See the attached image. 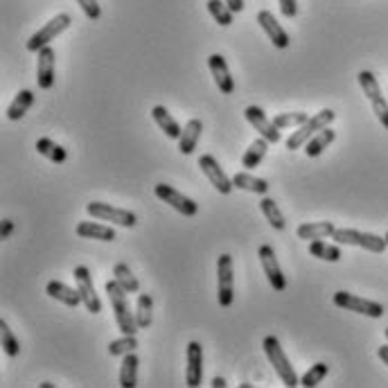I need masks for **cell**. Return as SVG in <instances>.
Listing matches in <instances>:
<instances>
[{"instance_id": "1", "label": "cell", "mask_w": 388, "mask_h": 388, "mask_svg": "<svg viewBox=\"0 0 388 388\" xmlns=\"http://www.w3.org/2000/svg\"><path fill=\"white\" fill-rule=\"evenodd\" d=\"M106 293H109V300H111V307L115 312V323H117L120 332H122V334H136L140 327L136 323V314H133L131 307H129L127 291L120 287L115 280H109V283H106Z\"/></svg>"}, {"instance_id": "2", "label": "cell", "mask_w": 388, "mask_h": 388, "mask_svg": "<svg viewBox=\"0 0 388 388\" xmlns=\"http://www.w3.org/2000/svg\"><path fill=\"white\" fill-rule=\"evenodd\" d=\"M262 347H264L266 357H269L273 370L278 372L280 382H283L285 386H289V388L298 386L300 379H298L296 370H293L291 361L287 359V355H285V350H283V345H280V341H278L276 337H266L264 343H262Z\"/></svg>"}, {"instance_id": "3", "label": "cell", "mask_w": 388, "mask_h": 388, "mask_svg": "<svg viewBox=\"0 0 388 388\" xmlns=\"http://www.w3.org/2000/svg\"><path fill=\"white\" fill-rule=\"evenodd\" d=\"M334 117H337V113H334L332 109H323L320 113L312 115L310 120H307L305 125L298 127V131H293L289 140H287V150L296 152L300 150V147H305L307 142H310L318 131H323L325 127H330L334 122Z\"/></svg>"}, {"instance_id": "4", "label": "cell", "mask_w": 388, "mask_h": 388, "mask_svg": "<svg viewBox=\"0 0 388 388\" xmlns=\"http://www.w3.org/2000/svg\"><path fill=\"white\" fill-rule=\"evenodd\" d=\"M332 239H337V244H347V246H361L370 253H384L388 248L386 237L372 235V233H361L355 229H337L332 235Z\"/></svg>"}, {"instance_id": "5", "label": "cell", "mask_w": 388, "mask_h": 388, "mask_svg": "<svg viewBox=\"0 0 388 388\" xmlns=\"http://www.w3.org/2000/svg\"><path fill=\"white\" fill-rule=\"evenodd\" d=\"M357 79H359L361 88H364V95H366V98L370 100V104H372L374 115H377L379 122L388 129V102H386L384 95H382V88H379L377 77H374L370 70H361Z\"/></svg>"}, {"instance_id": "6", "label": "cell", "mask_w": 388, "mask_h": 388, "mask_svg": "<svg viewBox=\"0 0 388 388\" xmlns=\"http://www.w3.org/2000/svg\"><path fill=\"white\" fill-rule=\"evenodd\" d=\"M86 212L93 219H100V221H111L117 226H125V229H133L138 224V217L133 215L129 210L122 208H115L111 204H102V201H93L86 206Z\"/></svg>"}, {"instance_id": "7", "label": "cell", "mask_w": 388, "mask_h": 388, "mask_svg": "<svg viewBox=\"0 0 388 388\" xmlns=\"http://www.w3.org/2000/svg\"><path fill=\"white\" fill-rule=\"evenodd\" d=\"M334 305L341 307L345 312H357V314H364L370 318H382L384 316V305L382 303H374L368 298H359L355 293H347V291H337L334 293Z\"/></svg>"}, {"instance_id": "8", "label": "cell", "mask_w": 388, "mask_h": 388, "mask_svg": "<svg viewBox=\"0 0 388 388\" xmlns=\"http://www.w3.org/2000/svg\"><path fill=\"white\" fill-rule=\"evenodd\" d=\"M70 14H57L52 21H48L46 25L38 32H34L30 36V41H28V50L30 52H38L41 48L50 46V41H55V38L63 32V30H68L70 28Z\"/></svg>"}, {"instance_id": "9", "label": "cell", "mask_w": 388, "mask_h": 388, "mask_svg": "<svg viewBox=\"0 0 388 388\" xmlns=\"http://www.w3.org/2000/svg\"><path fill=\"white\" fill-rule=\"evenodd\" d=\"M217 300L221 307H231L235 300L233 258L229 256V253L219 256V262H217Z\"/></svg>"}, {"instance_id": "10", "label": "cell", "mask_w": 388, "mask_h": 388, "mask_svg": "<svg viewBox=\"0 0 388 388\" xmlns=\"http://www.w3.org/2000/svg\"><path fill=\"white\" fill-rule=\"evenodd\" d=\"M154 192H156V196L160 199V201L169 204L174 210H179L183 217H194L196 212H199V204H196V201H192L190 196L181 194L179 190H174L172 185L158 183V185L154 187Z\"/></svg>"}, {"instance_id": "11", "label": "cell", "mask_w": 388, "mask_h": 388, "mask_svg": "<svg viewBox=\"0 0 388 388\" xmlns=\"http://www.w3.org/2000/svg\"><path fill=\"white\" fill-rule=\"evenodd\" d=\"M73 276H75L79 293H82V300L86 305V310L90 314H100L102 312V303H100L98 293H95V287H93V276L88 271V266H77V269L73 271Z\"/></svg>"}, {"instance_id": "12", "label": "cell", "mask_w": 388, "mask_h": 388, "mask_svg": "<svg viewBox=\"0 0 388 388\" xmlns=\"http://www.w3.org/2000/svg\"><path fill=\"white\" fill-rule=\"evenodd\" d=\"M260 256V262H262V269H264V276L269 280V285L273 287V291H285L287 289V278L283 276V269H280V264L276 260V253L269 244L260 246L258 251Z\"/></svg>"}, {"instance_id": "13", "label": "cell", "mask_w": 388, "mask_h": 388, "mask_svg": "<svg viewBox=\"0 0 388 388\" xmlns=\"http://www.w3.org/2000/svg\"><path fill=\"white\" fill-rule=\"evenodd\" d=\"M199 167L208 177V181L212 183V187L219 192V194H231L233 192V179L226 177V172L219 167L217 158L215 156H201L199 158Z\"/></svg>"}, {"instance_id": "14", "label": "cell", "mask_w": 388, "mask_h": 388, "mask_svg": "<svg viewBox=\"0 0 388 388\" xmlns=\"http://www.w3.org/2000/svg\"><path fill=\"white\" fill-rule=\"evenodd\" d=\"M187 368H185V384L187 386H199L204 377V347L199 341L187 343Z\"/></svg>"}, {"instance_id": "15", "label": "cell", "mask_w": 388, "mask_h": 388, "mask_svg": "<svg viewBox=\"0 0 388 388\" xmlns=\"http://www.w3.org/2000/svg\"><path fill=\"white\" fill-rule=\"evenodd\" d=\"M246 120L248 122L256 127V131L260 133L262 138H266L269 142H280V129L276 127L273 120L266 117V113L260 109V106H246V111H244Z\"/></svg>"}, {"instance_id": "16", "label": "cell", "mask_w": 388, "mask_h": 388, "mask_svg": "<svg viewBox=\"0 0 388 388\" xmlns=\"http://www.w3.org/2000/svg\"><path fill=\"white\" fill-rule=\"evenodd\" d=\"M258 23H260V28L266 32V36L271 38V43H273L278 50L289 48V43H291L289 34L283 30V25L278 23V19L271 14L269 9H262V11H260V14H258Z\"/></svg>"}, {"instance_id": "17", "label": "cell", "mask_w": 388, "mask_h": 388, "mask_svg": "<svg viewBox=\"0 0 388 388\" xmlns=\"http://www.w3.org/2000/svg\"><path fill=\"white\" fill-rule=\"evenodd\" d=\"M38 55V65H36V82H38V88H52L55 86V50L50 46L41 48L36 52Z\"/></svg>"}, {"instance_id": "18", "label": "cell", "mask_w": 388, "mask_h": 388, "mask_svg": "<svg viewBox=\"0 0 388 388\" xmlns=\"http://www.w3.org/2000/svg\"><path fill=\"white\" fill-rule=\"evenodd\" d=\"M208 68H210V75L215 79L217 88L224 93V95H231L235 90V79L231 77V70H229V63L221 55H210L208 57Z\"/></svg>"}, {"instance_id": "19", "label": "cell", "mask_w": 388, "mask_h": 388, "mask_svg": "<svg viewBox=\"0 0 388 388\" xmlns=\"http://www.w3.org/2000/svg\"><path fill=\"white\" fill-rule=\"evenodd\" d=\"M46 293L50 298H55L59 303H63L65 307H79L84 300H82V293H79V289H70L68 285L59 283V280H50V283L46 285Z\"/></svg>"}, {"instance_id": "20", "label": "cell", "mask_w": 388, "mask_h": 388, "mask_svg": "<svg viewBox=\"0 0 388 388\" xmlns=\"http://www.w3.org/2000/svg\"><path fill=\"white\" fill-rule=\"evenodd\" d=\"M201 131H204V125H201V120H196V117H192L190 122L183 127V133L179 138V152L183 156H190L196 150V142H199V138H201Z\"/></svg>"}, {"instance_id": "21", "label": "cell", "mask_w": 388, "mask_h": 388, "mask_svg": "<svg viewBox=\"0 0 388 388\" xmlns=\"http://www.w3.org/2000/svg\"><path fill=\"white\" fill-rule=\"evenodd\" d=\"M77 235L84 239H100V242H113L115 231L111 226L95 224V221H79L77 224Z\"/></svg>"}, {"instance_id": "22", "label": "cell", "mask_w": 388, "mask_h": 388, "mask_svg": "<svg viewBox=\"0 0 388 388\" xmlns=\"http://www.w3.org/2000/svg\"><path fill=\"white\" fill-rule=\"evenodd\" d=\"M334 231H337V226L332 221H312V224H300L296 229V235L300 239H307V242H314V239H325V237H332Z\"/></svg>"}, {"instance_id": "23", "label": "cell", "mask_w": 388, "mask_h": 388, "mask_svg": "<svg viewBox=\"0 0 388 388\" xmlns=\"http://www.w3.org/2000/svg\"><path fill=\"white\" fill-rule=\"evenodd\" d=\"M152 117H154V122L165 131L167 138H172V140H179L181 138L183 129H181V125L177 122V120L169 115V111L165 109V106H154V109H152Z\"/></svg>"}, {"instance_id": "24", "label": "cell", "mask_w": 388, "mask_h": 388, "mask_svg": "<svg viewBox=\"0 0 388 388\" xmlns=\"http://www.w3.org/2000/svg\"><path fill=\"white\" fill-rule=\"evenodd\" d=\"M233 185L239 187V190L253 192V194H266V192H269V183H266L264 179L253 177V174H248V172H237L233 177Z\"/></svg>"}, {"instance_id": "25", "label": "cell", "mask_w": 388, "mask_h": 388, "mask_svg": "<svg viewBox=\"0 0 388 388\" xmlns=\"http://www.w3.org/2000/svg\"><path fill=\"white\" fill-rule=\"evenodd\" d=\"M269 145H271L269 140L260 136V138L244 152V156H242V167H246V169L258 167V165L262 163V160H264L266 152H269Z\"/></svg>"}, {"instance_id": "26", "label": "cell", "mask_w": 388, "mask_h": 388, "mask_svg": "<svg viewBox=\"0 0 388 388\" xmlns=\"http://www.w3.org/2000/svg\"><path fill=\"white\" fill-rule=\"evenodd\" d=\"M334 138H337V133H334L330 127H325L323 131H318L316 136L305 145V154L310 156V158H316V156H320L323 154L327 147L334 142Z\"/></svg>"}, {"instance_id": "27", "label": "cell", "mask_w": 388, "mask_h": 388, "mask_svg": "<svg viewBox=\"0 0 388 388\" xmlns=\"http://www.w3.org/2000/svg\"><path fill=\"white\" fill-rule=\"evenodd\" d=\"M138 364H140V361L133 352L125 355L122 366H120V386H122V388L136 386V382H138Z\"/></svg>"}, {"instance_id": "28", "label": "cell", "mask_w": 388, "mask_h": 388, "mask_svg": "<svg viewBox=\"0 0 388 388\" xmlns=\"http://www.w3.org/2000/svg\"><path fill=\"white\" fill-rule=\"evenodd\" d=\"M32 104H34V93L32 90H21L19 95L14 98V102L7 106V117L16 122V120H21L25 113L30 111Z\"/></svg>"}, {"instance_id": "29", "label": "cell", "mask_w": 388, "mask_h": 388, "mask_svg": "<svg viewBox=\"0 0 388 388\" xmlns=\"http://www.w3.org/2000/svg\"><path fill=\"white\" fill-rule=\"evenodd\" d=\"M113 280L122 287L127 293H138L140 291V283L136 280V276L131 273V269L125 264V262H117L115 269H113Z\"/></svg>"}, {"instance_id": "30", "label": "cell", "mask_w": 388, "mask_h": 388, "mask_svg": "<svg viewBox=\"0 0 388 388\" xmlns=\"http://www.w3.org/2000/svg\"><path fill=\"white\" fill-rule=\"evenodd\" d=\"M260 210H262V215L266 217V221H269L276 231H285V226H287L285 215L280 212L278 204L273 201L271 196H264V199H262V201H260Z\"/></svg>"}, {"instance_id": "31", "label": "cell", "mask_w": 388, "mask_h": 388, "mask_svg": "<svg viewBox=\"0 0 388 388\" xmlns=\"http://www.w3.org/2000/svg\"><path fill=\"white\" fill-rule=\"evenodd\" d=\"M36 152L46 156L48 160H52V163H65V158H68V154H65V150L61 145H57L55 140L50 138H38L36 140Z\"/></svg>"}, {"instance_id": "32", "label": "cell", "mask_w": 388, "mask_h": 388, "mask_svg": "<svg viewBox=\"0 0 388 388\" xmlns=\"http://www.w3.org/2000/svg\"><path fill=\"white\" fill-rule=\"evenodd\" d=\"M310 253L318 260H325V262H339L341 260V248L337 244H327L323 239H314L310 244Z\"/></svg>"}, {"instance_id": "33", "label": "cell", "mask_w": 388, "mask_h": 388, "mask_svg": "<svg viewBox=\"0 0 388 388\" xmlns=\"http://www.w3.org/2000/svg\"><path fill=\"white\" fill-rule=\"evenodd\" d=\"M152 307H154V300L150 293H140L138 305H136V323L140 330H147L152 325Z\"/></svg>"}, {"instance_id": "34", "label": "cell", "mask_w": 388, "mask_h": 388, "mask_svg": "<svg viewBox=\"0 0 388 388\" xmlns=\"http://www.w3.org/2000/svg\"><path fill=\"white\" fill-rule=\"evenodd\" d=\"M208 11H210V16L215 19L219 25H231L233 23V14L235 11L229 7V3L226 0H208Z\"/></svg>"}, {"instance_id": "35", "label": "cell", "mask_w": 388, "mask_h": 388, "mask_svg": "<svg viewBox=\"0 0 388 388\" xmlns=\"http://www.w3.org/2000/svg\"><path fill=\"white\" fill-rule=\"evenodd\" d=\"M138 347V341H136V334H125L122 339L117 341H111L109 343V355L111 357H125L129 352H133Z\"/></svg>"}, {"instance_id": "36", "label": "cell", "mask_w": 388, "mask_h": 388, "mask_svg": "<svg viewBox=\"0 0 388 388\" xmlns=\"http://www.w3.org/2000/svg\"><path fill=\"white\" fill-rule=\"evenodd\" d=\"M327 370L330 366L323 364V361H318V364H314L310 370H307L303 374V379H300V386H307V388H312V386H318L320 382H323L327 377Z\"/></svg>"}, {"instance_id": "37", "label": "cell", "mask_w": 388, "mask_h": 388, "mask_svg": "<svg viewBox=\"0 0 388 388\" xmlns=\"http://www.w3.org/2000/svg\"><path fill=\"white\" fill-rule=\"evenodd\" d=\"M307 120H310V115L296 111V113H278V115L273 117V122H276L278 129H291V127H300V125H305Z\"/></svg>"}, {"instance_id": "38", "label": "cell", "mask_w": 388, "mask_h": 388, "mask_svg": "<svg viewBox=\"0 0 388 388\" xmlns=\"http://www.w3.org/2000/svg\"><path fill=\"white\" fill-rule=\"evenodd\" d=\"M0 330H3V350H5V355L7 357H16L21 352V343L14 337V332L9 330V325L5 323V320H0Z\"/></svg>"}, {"instance_id": "39", "label": "cell", "mask_w": 388, "mask_h": 388, "mask_svg": "<svg viewBox=\"0 0 388 388\" xmlns=\"http://www.w3.org/2000/svg\"><path fill=\"white\" fill-rule=\"evenodd\" d=\"M77 3H79V7H82V11L90 21H98L102 16V9L98 5V0H77Z\"/></svg>"}, {"instance_id": "40", "label": "cell", "mask_w": 388, "mask_h": 388, "mask_svg": "<svg viewBox=\"0 0 388 388\" xmlns=\"http://www.w3.org/2000/svg\"><path fill=\"white\" fill-rule=\"evenodd\" d=\"M280 11H283L285 19H293L298 14V5L296 0H280Z\"/></svg>"}, {"instance_id": "41", "label": "cell", "mask_w": 388, "mask_h": 388, "mask_svg": "<svg viewBox=\"0 0 388 388\" xmlns=\"http://www.w3.org/2000/svg\"><path fill=\"white\" fill-rule=\"evenodd\" d=\"M14 221L11 219H3V229H0V239H9L11 237V233H14Z\"/></svg>"}, {"instance_id": "42", "label": "cell", "mask_w": 388, "mask_h": 388, "mask_svg": "<svg viewBox=\"0 0 388 388\" xmlns=\"http://www.w3.org/2000/svg\"><path fill=\"white\" fill-rule=\"evenodd\" d=\"M226 3H229V7L235 11V14H239V11L244 9V0H226Z\"/></svg>"}, {"instance_id": "43", "label": "cell", "mask_w": 388, "mask_h": 388, "mask_svg": "<svg viewBox=\"0 0 388 388\" xmlns=\"http://www.w3.org/2000/svg\"><path fill=\"white\" fill-rule=\"evenodd\" d=\"M377 355H379V359L384 361V364L388 366V345H382L379 350H377Z\"/></svg>"}, {"instance_id": "44", "label": "cell", "mask_w": 388, "mask_h": 388, "mask_svg": "<svg viewBox=\"0 0 388 388\" xmlns=\"http://www.w3.org/2000/svg\"><path fill=\"white\" fill-rule=\"evenodd\" d=\"M212 386H215V388H224V386H226V382H224L221 377H215V379H212Z\"/></svg>"}, {"instance_id": "45", "label": "cell", "mask_w": 388, "mask_h": 388, "mask_svg": "<svg viewBox=\"0 0 388 388\" xmlns=\"http://www.w3.org/2000/svg\"><path fill=\"white\" fill-rule=\"evenodd\" d=\"M386 339H388V327H386Z\"/></svg>"}, {"instance_id": "46", "label": "cell", "mask_w": 388, "mask_h": 388, "mask_svg": "<svg viewBox=\"0 0 388 388\" xmlns=\"http://www.w3.org/2000/svg\"><path fill=\"white\" fill-rule=\"evenodd\" d=\"M386 242H388V233H386Z\"/></svg>"}]
</instances>
